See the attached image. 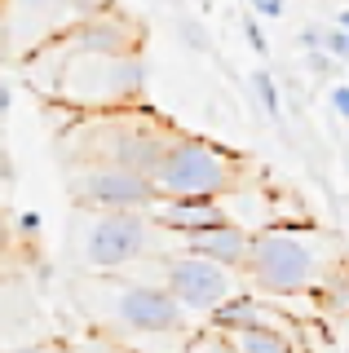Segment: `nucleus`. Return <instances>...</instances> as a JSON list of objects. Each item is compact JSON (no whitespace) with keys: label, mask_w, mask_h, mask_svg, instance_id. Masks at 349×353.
I'll list each match as a JSON object with an SVG mask.
<instances>
[{"label":"nucleus","mask_w":349,"mask_h":353,"mask_svg":"<svg viewBox=\"0 0 349 353\" xmlns=\"http://www.w3.org/2000/svg\"><path fill=\"white\" fill-rule=\"evenodd\" d=\"M27 80L45 97L71 110H115V106L141 102V93H146V62H141V53L36 49L27 58Z\"/></svg>","instance_id":"obj_1"},{"label":"nucleus","mask_w":349,"mask_h":353,"mask_svg":"<svg viewBox=\"0 0 349 353\" xmlns=\"http://www.w3.org/2000/svg\"><path fill=\"white\" fill-rule=\"evenodd\" d=\"M75 305L106 336H128V340L186 336V309H181V301L163 283L115 279V274H84L75 283Z\"/></svg>","instance_id":"obj_2"},{"label":"nucleus","mask_w":349,"mask_h":353,"mask_svg":"<svg viewBox=\"0 0 349 353\" xmlns=\"http://www.w3.org/2000/svg\"><path fill=\"white\" fill-rule=\"evenodd\" d=\"M341 261L336 239L319 225H266L252 234L243 261V279L252 283V292L261 296H305L314 292L327 270Z\"/></svg>","instance_id":"obj_3"},{"label":"nucleus","mask_w":349,"mask_h":353,"mask_svg":"<svg viewBox=\"0 0 349 353\" xmlns=\"http://www.w3.org/2000/svg\"><path fill=\"white\" fill-rule=\"evenodd\" d=\"M168 141H172L168 119L150 115L141 102L115 110H84L80 124L62 132V159L67 163L106 159V163H128V168L150 172Z\"/></svg>","instance_id":"obj_4"},{"label":"nucleus","mask_w":349,"mask_h":353,"mask_svg":"<svg viewBox=\"0 0 349 353\" xmlns=\"http://www.w3.org/2000/svg\"><path fill=\"white\" fill-rule=\"evenodd\" d=\"M150 181H155L159 199H226L243 190L248 159L235 154L230 146L172 132V141L150 168Z\"/></svg>","instance_id":"obj_5"},{"label":"nucleus","mask_w":349,"mask_h":353,"mask_svg":"<svg viewBox=\"0 0 349 353\" xmlns=\"http://www.w3.org/2000/svg\"><path fill=\"white\" fill-rule=\"evenodd\" d=\"M80 234L71 230V256L89 274H124L155 248V216L146 208H84Z\"/></svg>","instance_id":"obj_6"},{"label":"nucleus","mask_w":349,"mask_h":353,"mask_svg":"<svg viewBox=\"0 0 349 353\" xmlns=\"http://www.w3.org/2000/svg\"><path fill=\"white\" fill-rule=\"evenodd\" d=\"M67 194L75 208H150L159 199L150 172L106 159L67 163Z\"/></svg>","instance_id":"obj_7"},{"label":"nucleus","mask_w":349,"mask_h":353,"mask_svg":"<svg viewBox=\"0 0 349 353\" xmlns=\"http://www.w3.org/2000/svg\"><path fill=\"white\" fill-rule=\"evenodd\" d=\"M239 274L243 270H230V265H221L212 256H199V252L181 248L177 256L163 261L159 283L177 296L186 314H212L217 305H226L230 296L243 292V279H239Z\"/></svg>","instance_id":"obj_8"},{"label":"nucleus","mask_w":349,"mask_h":353,"mask_svg":"<svg viewBox=\"0 0 349 353\" xmlns=\"http://www.w3.org/2000/svg\"><path fill=\"white\" fill-rule=\"evenodd\" d=\"M155 216L159 230H172V234H195V230H208V225H221L226 221V208L221 199H155L146 208Z\"/></svg>","instance_id":"obj_9"},{"label":"nucleus","mask_w":349,"mask_h":353,"mask_svg":"<svg viewBox=\"0 0 349 353\" xmlns=\"http://www.w3.org/2000/svg\"><path fill=\"white\" fill-rule=\"evenodd\" d=\"M248 248H252V234H248L243 225H235L230 216H226L221 225H208V230H195V234H186V252L212 256V261L230 265V270H243Z\"/></svg>","instance_id":"obj_10"},{"label":"nucleus","mask_w":349,"mask_h":353,"mask_svg":"<svg viewBox=\"0 0 349 353\" xmlns=\"http://www.w3.org/2000/svg\"><path fill=\"white\" fill-rule=\"evenodd\" d=\"M208 323L221 327V331H248V327H283V318H279L270 305H261L252 292H239V296H230L226 305L212 309ZM283 331H288V327H283Z\"/></svg>","instance_id":"obj_11"},{"label":"nucleus","mask_w":349,"mask_h":353,"mask_svg":"<svg viewBox=\"0 0 349 353\" xmlns=\"http://www.w3.org/2000/svg\"><path fill=\"white\" fill-rule=\"evenodd\" d=\"M230 336L239 353H301L283 327H248V331H230Z\"/></svg>","instance_id":"obj_12"},{"label":"nucleus","mask_w":349,"mask_h":353,"mask_svg":"<svg viewBox=\"0 0 349 353\" xmlns=\"http://www.w3.org/2000/svg\"><path fill=\"white\" fill-rule=\"evenodd\" d=\"M314 292H319V305L323 309H332V314H349V261L341 256L332 265V270H327V279L314 287Z\"/></svg>","instance_id":"obj_13"},{"label":"nucleus","mask_w":349,"mask_h":353,"mask_svg":"<svg viewBox=\"0 0 349 353\" xmlns=\"http://www.w3.org/2000/svg\"><path fill=\"white\" fill-rule=\"evenodd\" d=\"M181 353H239V345H235V336L230 331H221V327H203V331H190L186 336V349Z\"/></svg>","instance_id":"obj_14"},{"label":"nucleus","mask_w":349,"mask_h":353,"mask_svg":"<svg viewBox=\"0 0 349 353\" xmlns=\"http://www.w3.org/2000/svg\"><path fill=\"white\" fill-rule=\"evenodd\" d=\"M252 93H257V106L266 110L270 119H279L283 97H279V84H275V75H270L266 66H257V71H252Z\"/></svg>","instance_id":"obj_15"},{"label":"nucleus","mask_w":349,"mask_h":353,"mask_svg":"<svg viewBox=\"0 0 349 353\" xmlns=\"http://www.w3.org/2000/svg\"><path fill=\"white\" fill-rule=\"evenodd\" d=\"M177 31H181V40H186V49H195V53H212V40H208V31H203L199 18H177Z\"/></svg>","instance_id":"obj_16"},{"label":"nucleus","mask_w":349,"mask_h":353,"mask_svg":"<svg viewBox=\"0 0 349 353\" xmlns=\"http://www.w3.org/2000/svg\"><path fill=\"white\" fill-rule=\"evenodd\" d=\"M323 49L332 53L336 62H349V31L336 22V27H323Z\"/></svg>","instance_id":"obj_17"},{"label":"nucleus","mask_w":349,"mask_h":353,"mask_svg":"<svg viewBox=\"0 0 349 353\" xmlns=\"http://www.w3.org/2000/svg\"><path fill=\"white\" fill-rule=\"evenodd\" d=\"M14 230H18V239H23V248H31V239L45 230V216H40V212H18L14 216Z\"/></svg>","instance_id":"obj_18"},{"label":"nucleus","mask_w":349,"mask_h":353,"mask_svg":"<svg viewBox=\"0 0 349 353\" xmlns=\"http://www.w3.org/2000/svg\"><path fill=\"white\" fill-rule=\"evenodd\" d=\"M67 5L71 18H93V14H106V9H115V0H62Z\"/></svg>","instance_id":"obj_19"},{"label":"nucleus","mask_w":349,"mask_h":353,"mask_svg":"<svg viewBox=\"0 0 349 353\" xmlns=\"http://www.w3.org/2000/svg\"><path fill=\"white\" fill-rule=\"evenodd\" d=\"M243 36H248V44H252V49L261 53V58H266V53H270V40H266V31H261V22H257L252 14L243 18Z\"/></svg>","instance_id":"obj_20"},{"label":"nucleus","mask_w":349,"mask_h":353,"mask_svg":"<svg viewBox=\"0 0 349 353\" xmlns=\"http://www.w3.org/2000/svg\"><path fill=\"white\" fill-rule=\"evenodd\" d=\"M252 14H261V18H283V14H288V5H283V0H257Z\"/></svg>","instance_id":"obj_21"},{"label":"nucleus","mask_w":349,"mask_h":353,"mask_svg":"<svg viewBox=\"0 0 349 353\" xmlns=\"http://www.w3.org/2000/svg\"><path fill=\"white\" fill-rule=\"evenodd\" d=\"M332 106H336V115L349 119V84H336L332 88Z\"/></svg>","instance_id":"obj_22"},{"label":"nucleus","mask_w":349,"mask_h":353,"mask_svg":"<svg viewBox=\"0 0 349 353\" xmlns=\"http://www.w3.org/2000/svg\"><path fill=\"white\" fill-rule=\"evenodd\" d=\"M9 248H14V225H9L5 212H0V261L9 256Z\"/></svg>","instance_id":"obj_23"},{"label":"nucleus","mask_w":349,"mask_h":353,"mask_svg":"<svg viewBox=\"0 0 349 353\" xmlns=\"http://www.w3.org/2000/svg\"><path fill=\"white\" fill-rule=\"evenodd\" d=\"M0 185H14V159H9L5 146H0Z\"/></svg>","instance_id":"obj_24"},{"label":"nucleus","mask_w":349,"mask_h":353,"mask_svg":"<svg viewBox=\"0 0 349 353\" xmlns=\"http://www.w3.org/2000/svg\"><path fill=\"white\" fill-rule=\"evenodd\" d=\"M301 44H305V49H323V27H305Z\"/></svg>","instance_id":"obj_25"},{"label":"nucleus","mask_w":349,"mask_h":353,"mask_svg":"<svg viewBox=\"0 0 349 353\" xmlns=\"http://www.w3.org/2000/svg\"><path fill=\"white\" fill-rule=\"evenodd\" d=\"M9 102H14V88H9V80L0 75V119L9 115Z\"/></svg>","instance_id":"obj_26"},{"label":"nucleus","mask_w":349,"mask_h":353,"mask_svg":"<svg viewBox=\"0 0 349 353\" xmlns=\"http://www.w3.org/2000/svg\"><path fill=\"white\" fill-rule=\"evenodd\" d=\"M5 318H9V287L0 283V327H5Z\"/></svg>","instance_id":"obj_27"},{"label":"nucleus","mask_w":349,"mask_h":353,"mask_svg":"<svg viewBox=\"0 0 349 353\" xmlns=\"http://www.w3.org/2000/svg\"><path fill=\"white\" fill-rule=\"evenodd\" d=\"M0 353H45V349H36V345H0Z\"/></svg>","instance_id":"obj_28"},{"label":"nucleus","mask_w":349,"mask_h":353,"mask_svg":"<svg viewBox=\"0 0 349 353\" xmlns=\"http://www.w3.org/2000/svg\"><path fill=\"white\" fill-rule=\"evenodd\" d=\"M45 353H89V349H80V345H49Z\"/></svg>","instance_id":"obj_29"},{"label":"nucleus","mask_w":349,"mask_h":353,"mask_svg":"<svg viewBox=\"0 0 349 353\" xmlns=\"http://www.w3.org/2000/svg\"><path fill=\"white\" fill-rule=\"evenodd\" d=\"M89 353H128L124 345H97V349H89Z\"/></svg>","instance_id":"obj_30"},{"label":"nucleus","mask_w":349,"mask_h":353,"mask_svg":"<svg viewBox=\"0 0 349 353\" xmlns=\"http://www.w3.org/2000/svg\"><path fill=\"white\" fill-rule=\"evenodd\" d=\"M336 22H341V27L349 31V9H341V18H336Z\"/></svg>","instance_id":"obj_31"},{"label":"nucleus","mask_w":349,"mask_h":353,"mask_svg":"<svg viewBox=\"0 0 349 353\" xmlns=\"http://www.w3.org/2000/svg\"><path fill=\"white\" fill-rule=\"evenodd\" d=\"M248 5H257V0H248Z\"/></svg>","instance_id":"obj_32"},{"label":"nucleus","mask_w":349,"mask_h":353,"mask_svg":"<svg viewBox=\"0 0 349 353\" xmlns=\"http://www.w3.org/2000/svg\"><path fill=\"white\" fill-rule=\"evenodd\" d=\"M0 9H5V0H0Z\"/></svg>","instance_id":"obj_33"}]
</instances>
